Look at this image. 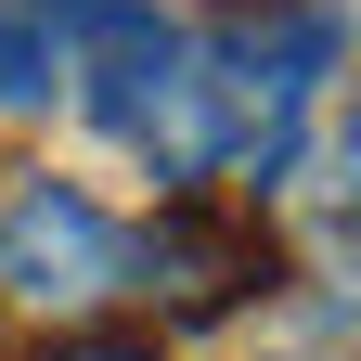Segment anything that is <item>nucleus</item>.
<instances>
[{
  "label": "nucleus",
  "instance_id": "nucleus-1",
  "mask_svg": "<svg viewBox=\"0 0 361 361\" xmlns=\"http://www.w3.org/2000/svg\"><path fill=\"white\" fill-rule=\"evenodd\" d=\"M129 310V219L65 168H0V323L78 336Z\"/></svg>",
  "mask_w": 361,
  "mask_h": 361
},
{
  "label": "nucleus",
  "instance_id": "nucleus-2",
  "mask_svg": "<svg viewBox=\"0 0 361 361\" xmlns=\"http://www.w3.org/2000/svg\"><path fill=\"white\" fill-rule=\"evenodd\" d=\"M297 284L271 207L233 194H168L155 219H129V310H155V336H219Z\"/></svg>",
  "mask_w": 361,
  "mask_h": 361
},
{
  "label": "nucleus",
  "instance_id": "nucleus-3",
  "mask_svg": "<svg viewBox=\"0 0 361 361\" xmlns=\"http://www.w3.org/2000/svg\"><path fill=\"white\" fill-rule=\"evenodd\" d=\"M65 104V39L39 0H0V116H52Z\"/></svg>",
  "mask_w": 361,
  "mask_h": 361
},
{
  "label": "nucleus",
  "instance_id": "nucleus-4",
  "mask_svg": "<svg viewBox=\"0 0 361 361\" xmlns=\"http://www.w3.org/2000/svg\"><path fill=\"white\" fill-rule=\"evenodd\" d=\"M39 361H168V336H129V323H78V336H39Z\"/></svg>",
  "mask_w": 361,
  "mask_h": 361
}]
</instances>
